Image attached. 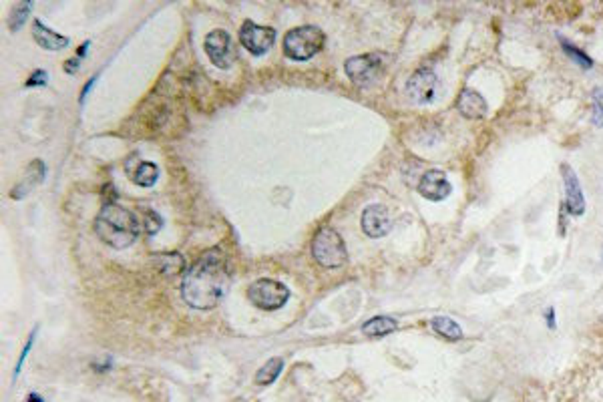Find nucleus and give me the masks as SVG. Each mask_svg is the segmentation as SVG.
I'll list each match as a JSON object with an SVG mask.
<instances>
[{
  "label": "nucleus",
  "mask_w": 603,
  "mask_h": 402,
  "mask_svg": "<svg viewBox=\"0 0 603 402\" xmlns=\"http://www.w3.org/2000/svg\"><path fill=\"white\" fill-rule=\"evenodd\" d=\"M49 81V75L45 71H36L29 81H27V87H36V85H47Z\"/></svg>",
  "instance_id": "nucleus-23"
},
{
  "label": "nucleus",
  "mask_w": 603,
  "mask_h": 402,
  "mask_svg": "<svg viewBox=\"0 0 603 402\" xmlns=\"http://www.w3.org/2000/svg\"><path fill=\"white\" fill-rule=\"evenodd\" d=\"M27 402H45V401H42V399H40V397H38L36 392H32V394H29V399H27Z\"/></svg>",
  "instance_id": "nucleus-26"
},
{
  "label": "nucleus",
  "mask_w": 603,
  "mask_h": 402,
  "mask_svg": "<svg viewBox=\"0 0 603 402\" xmlns=\"http://www.w3.org/2000/svg\"><path fill=\"white\" fill-rule=\"evenodd\" d=\"M362 231L368 238H384L391 231V214L384 205H368L360 217Z\"/></svg>",
  "instance_id": "nucleus-10"
},
{
  "label": "nucleus",
  "mask_w": 603,
  "mask_h": 402,
  "mask_svg": "<svg viewBox=\"0 0 603 402\" xmlns=\"http://www.w3.org/2000/svg\"><path fill=\"white\" fill-rule=\"evenodd\" d=\"M326 34L318 27H298L286 34L284 38V53L292 61H308L324 47Z\"/></svg>",
  "instance_id": "nucleus-3"
},
{
  "label": "nucleus",
  "mask_w": 603,
  "mask_h": 402,
  "mask_svg": "<svg viewBox=\"0 0 603 402\" xmlns=\"http://www.w3.org/2000/svg\"><path fill=\"white\" fill-rule=\"evenodd\" d=\"M77 62H79V61H66V66H64V71H66V73H73V71H77Z\"/></svg>",
  "instance_id": "nucleus-25"
},
{
  "label": "nucleus",
  "mask_w": 603,
  "mask_h": 402,
  "mask_svg": "<svg viewBox=\"0 0 603 402\" xmlns=\"http://www.w3.org/2000/svg\"><path fill=\"white\" fill-rule=\"evenodd\" d=\"M312 255L324 268H340L348 262V251L342 236L328 225L320 227L312 240Z\"/></svg>",
  "instance_id": "nucleus-4"
},
{
  "label": "nucleus",
  "mask_w": 603,
  "mask_h": 402,
  "mask_svg": "<svg viewBox=\"0 0 603 402\" xmlns=\"http://www.w3.org/2000/svg\"><path fill=\"white\" fill-rule=\"evenodd\" d=\"M406 91L413 97L415 103L428 105V103H432L439 97V93H441V81H439L436 73L430 66H421L410 77V81L406 85Z\"/></svg>",
  "instance_id": "nucleus-7"
},
{
  "label": "nucleus",
  "mask_w": 603,
  "mask_h": 402,
  "mask_svg": "<svg viewBox=\"0 0 603 402\" xmlns=\"http://www.w3.org/2000/svg\"><path fill=\"white\" fill-rule=\"evenodd\" d=\"M456 109L467 119H482L487 115V111H489V105H487V101L482 99L479 91L467 87V89L460 91V97L456 101Z\"/></svg>",
  "instance_id": "nucleus-13"
},
{
  "label": "nucleus",
  "mask_w": 603,
  "mask_h": 402,
  "mask_svg": "<svg viewBox=\"0 0 603 402\" xmlns=\"http://www.w3.org/2000/svg\"><path fill=\"white\" fill-rule=\"evenodd\" d=\"M432 330L439 334V336H443V338H447V340L451 342H456L463 338V330H460V326L449 318V316H436V318H432Z\"/></svg>",
  "instance_id": "nucleus-17"
},
{
  "label": "nucleus",
  "mask_w": 603,
  "mask_h": 402,
  "mask_svg": "<svg viewBox=\"0 0 603 402\" xmlns=\"http://www.w3.org/2000/svg\"><path fill=\"white\" fill-rule=\"evenodd\" d=\"M230 268L223 251L211 248L187 270L181 284V298L193 310H213L227 294Z\"/></svg>",
  "instance_id": "nucleus-1"
},
{
  "label": "nucleus",
  "mask_w": 603,
  "mask_h": 402,
  "mask_svg": "<svg viewBox=\"0 0 603 402\" xmlns=\"http://www.w3.org/2000/svg\"><path fill=\"white\" fill-rule=\"evenodd\" d=\"M42 175H45V165H42V161H32L29 165V169H27V177L12 189V197H14V199H21L23 195H27L32 187L42 181Z\"/></svg>",
  "instance_id": "nucleus-16"
},
{
  "label": "nucleus",
  "mask_w": 603,
  "mask_h": 402,
  "mask_svg": "<svg viewBox=\"0 0 603 402\" xmlns=\"http://www.w3.org/2000/svg\"><path fill=\"white\" fill-rule=\"evenodd\" d=\"M396 328H398V324H396L394 318H391V316H376V318H370L362 326V334L368 336V338H382V336L392 334Z\"/></svg>",
  "instance_id": "nucleus-15"
},
{
  "label": "nucleus",
  "mask_w": 603,
  "mask_h": 402,
  "mask_svg": "<svg viewBox=\"0 0 603 402\" xmlns=\"http://www.w3.org/2000/svg\"><path fill=\"white\" fill-rule=\"evenodd\" d=\"M95 231L107 246L125 249L139 238V219L131 210L107 203L95 219Z\"/></svg>",
  "instance_id": "nucleus-2"
},
{
  "label": "nucleus",
  "mask_w": 603,
  "mask_h": 402,
  "mask_svg": "<svg viewBox=\"0 0 603 402\" xmlns=\"http://www.w3.org/2000/svg\"><path fill=\"white\" fill-rule=\"evenodd\" d=\"M284 370V360L282 358H270L256 374V384L260 386H270L278 380V376Z\"/></svg>",
  "instance_id": "nucleus-18"
},
{
  "label": "nucleus",
  "mask_w": 603,
  "mask_h": 402,
  "mask_svg": "<svg viewBox=\"0 0 603 402\" xmlns=\"http://www.w3.org/2000/svg\"><path fill=\"white\" fill-rule=\"evenodd\" d=\"M157 177H159V169H157L155 163H149V161H141V163L137 165V169L131 173L133 184H137V186L141 187L155 186Z\"/></svg>",
  "instance_id": "nucleus-19"
},
{
  "label": "nucleus",
  "mask_w": 603,
  "mask_h": 402,
  "mask_svg": "<svg viewBox=\"0 0 603 402\" xmlns=\"http://www.w3.org/2000/svg\"><path fill=\"white\" fill-rule=\"evenodd\" d=\"M204 49L210 57V61L219 66V68H230L234 62V51H232V36L227 31H211L206 40H204Z\"/></svg>",
  "instance_id": "nucleus-9"
},
{
  "label": "nucleus",
  "mask_w": 603,
  "mask_h": 402,
  "mask_svg": "<svg viewBox=\"0 0 603 402\" xmlns=\"http://www.w3.org/2000/svg\"><path fill=\"white\" fill-rule=\"evenodd\" d=\"M561 173H563V184H565V201H567V212L571 216H583L585 212V197L579 186V179L571 169V165L563 163L561 165Z\"/></svg>",
  "instance_id": "nucleus-12"
},
{
  "label": "nucleus",
  "mask_w": 603,
  "mask_h": 402,
  "mask_svg": "<svg viewBox=\"0 0 603 402\" xmlns=\"http://www.w3.org/2000/svg\"><path fill=\"white\" fill-rule=\"evenodd\" d=\"M241 45L256 57L266 55L275 42V31L271 27H260L251 21H245L240 31Z\"/></svg>",
  "instance_id": "nucleus-8"
},
{
  "label": "nucleus",
  "mask_w": 603,
  "mask_h": 402,
  "mask_svg": "<svg viewBox=\"0 0 603 402\" xmlns=\"http://www.w3.org/2000/svg\"><path fill=\"white\" fill-rule=\"evenodd\" d=\"M247 298L249 302L260 310H266V312H273V310H280L282 306L288 304L290 300V290L282 284V281H275V279H256L251 286H249V292H247Z\"/></svg>",
  "instance_id": "nucleus-5"
},
{
  "label": "nucleus",
  "mask_w": 603,
  "mask_h": 402,
  "mask_svg": "<svg viewBox=\"0 0 603 402\" xmlns=\"http://www.w3.org/2000/svg\"><path fill=\"white\" fill-rule=\"evenodd\" d=\"M384 55L378 53H368V55H358L348 59L344 64V71L348 75V79L358 85V87H368L376 81V77L382 73L384 68Z\"/></svg>",
  "instance_id": "nucleus-6"
},
{
  "label": "nucleus",
  "mask_w": 603,
  "mask_h": 402,
  "mask_svg": "<svg viewBox=\"0 0 603 402\" xmlns=\"http://www.w3.org/2000/svg\"><path fill=\"white\" fill-rule=\"evenodd\" d=\"M561 45H563L565 53H567V55H569L571 59H575V61L579 62V64H581L583 68H591V59H589L587 55H583V53H581V51H579L577 47H573V45H569V42H567V40H563V38H561Z\"/></svg>",
  "instance_id": "nucleus-21"
},
{
  "label": "nucleus",
  "mask_w": 603,
  "mask_h": 402,
  "mask_svg": "<svg viewBox=\"0 0 603 402\" xmlns=\"http://www.w3.org/2000/svg\"><path fill=\"white\" fill-rule=\"evenodd\" d=\"M30 8H32V2H19L12 6L10 10V16H8V29L12 32L21 31V27L25 25L27 16H29Z\"/></svg>",
  "instance_id": "nucleus-20"
},
{
  "label": "nucleus",
  "mask_w": 603,
  "mask_h": 402,
  "mask_svg": "<svg viewBox=\"0 0 603 402\" xmlns=\"http://www.w3.org/2000/svg\"><path fill=\"white\" fill-rule=\"evenodd\" d=\"M32 342H34V332L30 334L29 338V344L25 346V350H23V354H21V358H19V364H16V370H14V376H19V372H21V366H23V362H25V358L29 356V350L32 348Z\"/></svg>",
  "instance_id": "nucleus-24"
},
{
  "label": "nucleus",
  "mask_w": 603,
  "mask_h": 402,
  "mask_svg": "<svg viewBox=\"0 0 603 402\" xmlns=\"http://www.w3.org/2000/svg\"><path fill=\"white\" fill-rule=\"evenodd\" d=\"M452 186L449 177L441 169H430L421 177L419 193L430 201H443L451 195Z\"/></svg>",
  "instance_id": "nucleus-11"
},
{
  "label": "nucleus",
  "mask_w": 603,
  "mask_h": 402,
  "mask_svg": "<svg viewBox=\"0 0 603 402\" xmlns=\"http://www.w3.org/2000/svg\"><path fill=\"white\" fill-rule=\"evenodd\" d=\"M32 36L34 40L45 49V51H62L69 47V38L62 36V34H57L55 31H51L49 27H45L40 21H34L32 25Z\"/></svg>",
  "instance_id": "nucleus-14"
},
{
  "label": "nucleus",
  "mask_w": 603,
  "mask_h": 402,
  "mask_svg": "<svg viewBox=\"0 0 603 402\" xmlns=\"http://www.w3.org/2000/svg\"><path fill=\"white\" fill-rule=\"evenodd\" d=\"M591 95H593V123L603 127V89L598 87Z\"/></svg>",
  "instance_id": "nucleus-22"
}]
</instances>
